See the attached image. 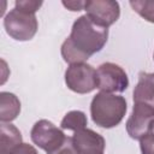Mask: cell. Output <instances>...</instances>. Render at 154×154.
<instances>
[{
	"label": "cell",
	"mask_w": 154,
	"mask_h": 154,
	"mask_svg": "<svg viewBox=\"0 0 154 154\" xmlns=\"http://www.w3.org/2000/svg\"><path fill=\"white\" fill-rule=\"evenodd\" d=\"M107 38L108 29L97 25L83 14L75 20L70 36L63 42L61 57L70 65L85 63L103 48Z\"/></svg>",
	"instance_id": "1"
},
{
	"label": "cell",
	"mask_w": 154,
	"mask_h": 154,
	"mask_svg": "<svg viewBox=\"0 0 154 154\" xmlns=\"http://www.w3.org/2000/svg\"><path fill=\"white\" fill-rule=\"evenodd\" d=\"M128 109L125 97L111 93H97L90 103V116L93 122L103 129L117 126L124 118Z\"/></svg>",
	"instance_id": "2"
},
{
	"label": "cell",
	"mask_w": 154,
	"mask_h": 154,
	"mask_svg": "<svg viewBox=\"0 0 154 154\" xmlns=\"http://www.w3.org/2000/svg\"><path fill=\"white\" fill-rule=\"evenodd\" d=\"M4 26L8 36L17 41L31 40L38 28L36 16L18 8L11 10L4 18Z\"/></svg>",
	"instance_id": "3"
},
{
	"label": "cell",
	"mask_w": 154,
	"mask_h": 154,
	"mask_svg": "<svg viewBox=\"0 0 154 154\" xmlns=\"http://www.w3.org/2000/svg\"><path fill=\"white\" fill-rule=\"evenodd\" d=\"M65 83L67 88L77 94H88L97 88L96 70L87 64L70 65L65 71Z\"/></svg>",
	"instance_id": "4"
},
{
	"label": "cell",
	"mask_w": 154,
	"mask_h": 154,
	"mask_svg": "<svg viewBox=\"0 0 154 154\" xmlns=\"http://www.w3.org/2000/svg\"><path fill=\"white\" fill-rule=\"evenodd\" d=\"M30 137L31 141L47 154H51L60 148L67 138V136H65L59 128L47 119H41L34 124L30 131Z\"/></svg>",
	"instance_id": "5"
},
{
	"label": "cell",
	"mask_w": 154,
	"mask_h": 154,
	"mask_svg": "<svg viewBox=\"0 0 154 154\" xmlns=\"http://www.w3.org/2000/svg\"><path fill=\"white\" fill-rule=\"evenodd\" d=\"M97 89L105 93H123L129 87V78L123 67L114 63H103L96 69Z\"/></svg>",
	"instance_id": "6"
},
{
	"label": "cell",
	"mask_w": 154,
	"mask_h": 154,
	"mask_svg": "<svg viewBox=\"0 0 154 154\" xmlns=\"http://www.w3.org/2000/svg\"><path fill=\"white\" fill-rule=\"evenodd\" d=\"M154 107L144 103H134L132 112L126 122V131L134 140H141L153 131Z\"/></svg>",
	"instance_id": "7"
},
{
	"label": "cell",
	"mask_w": 154,
	"mask_h": 154,
	"mask_svg": "<svg viewBox=\"0 0 154 154\" xmlns=\"http://www.w3.org/2000/svg\"><path fill=\"white\" fill-rule=\"evenodd\" d=\"M84 10L94 23L107 29L120 16L119 4L113 0H87Z\"/></svg>",
	"instance_id": "8"
},
{
	"label": "cell",
	"mask_w": 154,
	"mask_h": 154,
	"mask_svg": "<svg viewBox=\"0 0 154 154\" xmlns=\"http://www.w3.org/2000/svg\"><path fill=\"white\" fill-rule=\"evenodd\" d=\"M71 142L78 154H103L106 147L105 138L100 134L87 128L75 131Z\"/></svg>",
	"instance_id": "9"
},
{
	"label": "cell",
	"mask_w": 154,
	"mask_h": 154,
	"mask_svg": "<svg viewBox=\"0 0 154 154\" xmlns=\"http://www.w3.org/2000/svg\"><path fill=\"white\" fill-rule=\"evenodd\" d=\"M20 112L19 99L8 91L0 93V120L1 123H10L14 120Z\"/></svg>",
	"instance_id": "10"
},
{
	"label": "cell",
	"mask_w": 154,
	"mask_h": 154,
	"mask_svg": "<svg viewBox=\"0 0 154 154\" xmlns=\"http://www.w3.org/2000/svg\"><path fill=\"white\" fill-rule=\"evenodd\" d=\"M134 101L154 103V72H141L138 83L134 89Z\"/></svg>",
	"instance_id": "11"
},
{
	"label": "cell",
	"mask_w": 154,
	"mask_h": 154,
	"mask_svg": "<svg viewBox=\"0 0 154 154\" xmlns=\"http://www.w3.org/2000/svg\"><path fill=\"white\" fill-rule=\"evenodd\" d=\"M0 154H8L14 147L23 143L20 131L10 123H1Z\"/></svg>",
	"instance_id": "12"
},
{
	"label": "cell",
	"mask_w": 154,
	"mask_h": 154,
	"mask_svg": "<svg viewBox=\"0 0 154 154\" xmlns=\"http://www.w3.org/2000/svg\"><path fill=\"white\" fill-rule=\"evenodd\" d=\"M87 123H88V119H87V116L84 112L70 111L64 116V118L60 123V126L64 130H72L75 132V131L85 129Z\"/></svg>",
	"instance_id": "13"
},
{
	"label": "cell",
	"mask_w": 154,
	"mask_h": 154,
	"mask_svg": "<svg viewBox=\"0 0 154 154\" xmlns=\"http://www.w3.org/2000/svg\"><path fill=\"white\" fill-rule=\"evenodd\" d=\"M129 4L137 14L147 22L154 23V0H131Z\"/></svg>",
	"instance_id": "14"
},
{
	"label": "cell",
	"mask_w": 154,
	"mask_h": 154,
	"mask_svg": "<svg viewBox=\"0 0 154 154\" xmlns=\"http://www.w3.org/2000/svg\"><path fill=\"white\" fill-rule=\"evenodd\" d=\"M42 6V1H37V0H17L14 4V7L26 12V13H32L35 14V12Z\"/></svg>",
	"instance_id": "15"
},
{
	"label": "cell",
	"mask_w": 154,
	"mask_h": 154,
	"mask_svg": "<svg viewBox=\"0 0 154 154\" xmlns=\"http://www.w3.org/2000/svg\"><path fill=\"white\" fill-rule=\"evenodd\" d=\"M140 148L142 154H154V132H149L140 140Z\"/></svg>",
	"instance_id": "16"
},
{
	"label": "cell",
	"mask_w": 154,
	"mask_h": 154,
	"mask_svg": "<svg viewBox=\"0 0 154 154\" xmlns=\"http://www.w3.org/2000/svg\"><path fill=\"white\" fill-rule=\"evenodd\" d=\"M8 154H38L36 148L29 143H20L14 147Z\"/></svg>",
	"instance_id": "17"
},
{
	"label": "cell",
	"mask_w": 154,
	"mask_h": 154,
	"mask_svg": "<svg viewBox=\"0 0 154 154\" xmlns=\"http://www.w3.org/2000/svg\"><path fill=\"white\" fill-rule=\"evenodd\" d=\"M51 154H78V153L76 152V149H75L73 146H72L71 137H67L66 141L64 142V144H63L60 148H58L55 152L51 153Z\"/></svg>",
	"instance_id": "18"
},
{
	"label": "cell",
	"mask_w": 154,
	"mask_h": 154,
	"mask_svg": "<svg viewBox=\"0 0 154 154\" xmlns=\"http://www.w3.org/2000/svg\"><path fill=\"white\" fill-rule=\"evenodd\" d=\"M63 5L70 11L79 12V11L84 10L85 1H82V0H67V1H63Z\"/></svg>",
	"instance_id": "19"
},
{
	"label": "cell",
	"mask_w": 154,
	"mask_h": 154,
	"mask_svg": "<svg viewBox=\"0 0 154 154\" xmlns=\"http://www.w3.org/2000/svg\"><path fill=\"white\" fill-rule=\"evenodd\" d=\"M152 132H154V126H153V131H152Z\"/></svg>",
	"instance_id": "20"
},
{
	"label": "cell",
	"mask_w": 154,
	"mask_h": 154,
	"mask_svg": "<svg viewBox=\"0 0 154 154\" xmlns=\"http://www.w3.org/2000/svg\"><path fill=\"white\" fill-rule=\"evenodd\" d=\"M153 59H154V54H153Z\"/></svg>",
	"instance_id": "21"
}]
</instances>
